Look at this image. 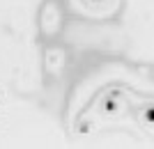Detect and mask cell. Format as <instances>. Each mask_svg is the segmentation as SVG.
Returning a JSON list of instances; mask_svg holds the SVG:
<instances>
[{"instance_id": "cell-1", "label": "cell", "mask_w": 154, "mask_h": 149, "mask_svg": "<svg viewBox=\"0 0 154 149\" xmlns=\"http://www.w3.org/2000/svg\"><path fill=\"white\" fill-rule=\"evenodd\" d=\"M76 2H78V5H83L81 12L88 14V9H90V12H99V5H101L103 0H76Z\"/></svg>"}]
</instances>
